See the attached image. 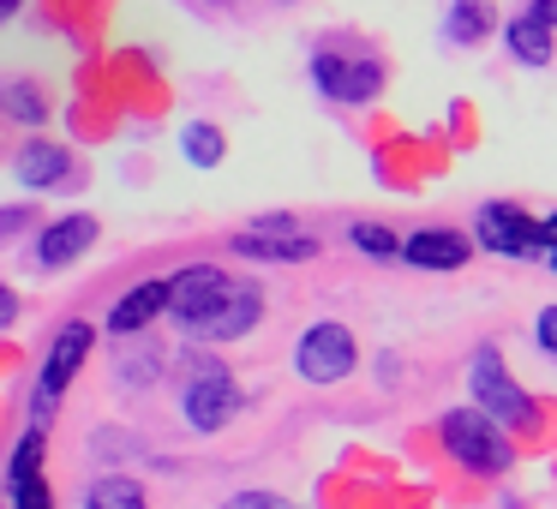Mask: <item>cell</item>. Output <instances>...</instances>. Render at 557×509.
<instances>
[{"instance_id": "6da1fadb", "label": "cell", "mask_w": 557, "mask_h": 509, "mask_svg": "<svg viewBox=\"0 0 557 509\" xmlns=\"http://www.w3.org/2000/svg\"><path fill=\"white\" fill-rule=\"evenodd\" d=\"M473 246H485L492 258H540V264H552V222L528 216L509 198H492L473 216Z\"/></svg>"}, {"instance_id": "7a4b0ae2", "label": "cell", "mask_w": 557, "mask_h": 509, "mask_svg": "<svg viewBox=\"0 0 557 509\" xmlns=\"http://www.w3.org/2000/svg\"><path fill=\"white\" fill-rule=\"evenodd\" d=\"M360 372V342H354L348 324H330V318H318V324L300 330V342H294V377L300 384H348V377Z\"/></svg>"}, {"instance_id": "3957f363", "label": "cell", "mask_w": 557, "mask_h": 509, "mask_svg": "<svg viewBox=\"0 0 557 509\" xmlns=\"http://www.w3.org/2000/svg\"><path fill=\"white\" fill-rule=\"evenodd\" d=\"M437 437H444V449L461 461V468L485 473V480L509 468V437H504V425L485 420L480 408H449L444 420H437Z\"/></svg>"}, {"instance_id": "277c9868", "label": "cell", "mask_w": 557, "mask_h": 509, "mask_svg": "<svg viewBox=\"0 0 557 509\" xmlns=\"http://www.w3.org/2000/svg\"><path fill=\"white\" fill-rule=\"evenodd\" d=\"M312 90L342 109H360V102L384 97V61L372 54H354V49H318L312 54Z\"/></svg>"}, {"instance_id": "5b68a950", "label": "cell", "mask_w": 557, "mask_h": 509, "mask_svg": "<svg viewBox=\"0 0 557 509\" xmlns=\"http://www.w3.org/2000/svg\"><path fill=\"white\" fill-rule=\"evenodd\" d=\"M90 342H97V330H90L85 318H73V324L54 330L49 353H42V372H37V401H30L37 425H30V432H42V425H49V413H54V401H61L66 389H73L78 365L90 360Z\"/></svg>"}, {"instance_id": "8992f818", "label": "cell", "mask_w": 557, "mask_h": 509, "mask_svg": "<svg viewBox=\"0 0 557 509\" xmlns=\"http://www.w3.org/2000/svg\"><path fill=\"white\" fill-rule=\"evenodd\" d=\"M234 258H252V264H312L324 252L318 234H306L300 216H258L252 228H240L228 240Z\"/></svg>"}, {"instance_id": "52a82bcc", "label": "cell", "mask_w": 557, "mask_h": 509, "mask_svg": "<svg viewBox=\"0 0 557 509\" xmlns=\"http://www.w3.org/2000/svg\"><path fill=\"white\" fill-rule=\"evenodd\" d=\"M468 389H473V408L485 413V420H497V425H516V420H528L533 413V396L509 377V365H504V353L485 342V348H473V365H468Z\"/></svg>"}, {"instance_id": "ba28073f", "label": "cell", "mask_w": 557, "mask_h": 509, "mask_svg": "<svg viewBox=\"0 0 557 509\" xmlns=\"http://www.w3.org/2000/svg\"><path fill=\"white\" fill-rule=\"evenodd\" d=\"M228 270H216V264H186V270H174L169 276V300H162V318H174V330L181 336H198V324L210 318V306L228 294Z\"/></svg>"}, {"instance_id": "9c48e42d", "label": "cell", "mask_w": 557, "mask_h": 509, "mask_svg": "<svg viewBox=\"0 0 557 509\" xmlns=\"http://www.w3.org/2000/svg\"><path fill=\"white\" fill-rule=\"evenodd\" d=\"M240 384L228 377V365H210V360H198V372H193V384H186V396H181V413H186V425L193 432H222V425L240 413Z\"/></svg>"}, {"instance_id": "30bf717a", "label": "cell", "mask_w": 557, "mask_h": 509, "mask_svg": "<svg viewBox=\"0 0 557 509\" xmlns=\"http://www.w3.org/2000/svg\"><path fill=\"white\" fill-rule=\"evenodd\" d=\"M552 30H557V0H528L516 18L504 25V49H509V61H521V66H552Z\"/></svg>"}, {"instance_id": "8fae6325", "label": "cell", "mask_w": 557, "mask_h": 509, "mask_svg": "<svg viewBox=\"0 0 557 509\" xmlns=\"http://www.w3.org/2000/svg\"><path fill=\"white\" fill-rule=\"evenodd\" d=\"M97 240H102V222L90 216V210L54 216V222H42V234H37V264L42 270H66V264H78Z\"/></svg>"}, {"instance_id": "7c38bea8", "label": "cell", "mask_w": 557, "mask_h": 509, "mask_svg": "<svg viewBox=\"0 0 557 509\" xmlns=\"http://www.w3.org/2000/svg\"><path fill=\"white\" fill-rule=\"evenodd\" d=\"M258 318H264L258 282H228V294H222V300L210 306V318L198 324V342H240L258 330Z\"/></svg>"}, {"instance_id": "4fadbf2b", "label": "cell", "mask_w": 557, "mask_h": 509, "mask_svg": "<svg viewBox=\"0 0 557 509\" xmlns=\"http://www.w3.org/2000/svg\"><path fill=\"white\" fill-rule=\"evenodd\" d=\"M396 258H408L413 270H461L473 258V240L461 228H413L408 240H396Z\"/></svg>"}, {"instance_id": "5bb4252c", "label": "cell", "mask_w": 557, "mask_h": 509, "mask_svg": "<svg viewBox=\"0 0 557 509\" xmlns=\"http://www.w3.org/2000/svg\"><path fill=\"white\" fill-rule=\"evenodd\" d=\"M13 174H18L25 193H61V186L73 181V150L54 145V138H30L13 157Z\"/></svg>"}, {"instance_id": "9a60e30c", "label": "cell", "mask_w": 557, "mask_h": 509, "mask_svg": "<svg viewBox=\"0 0 557 509\" xmlns=\"http://www.w3.org/2000/svg\"><path fill=\"white\" fill-rule=\"evenodd\" d=\"M162 300H169V276L126 288L121 300L109 306V336H121V342H126V336H145V330L162 318Z\"/></svg>"}, {"instance_id": "2e32d148", "label": "cell", "mask_w": 557, "mask_h": 509, "mask_svg": "<svg viewBox=\"0 0 557 509\" xmlns=\"http://www.w3.org/2000/svg\"><path fill=\"white\" fill-rule=\"evenodd\" d=\"M492 30H497V18H492L485 0H456L449 18H444V42H456V49H473V42H485Z\"/></svg>"}, {"instance_id": "e0dca14e", "label": "cell", "mask_w": 557, "mask_h": 509, "mask_svg": "<svg viewBox=\"0 0 557 509\" xmlns=\"http://www.w3.org/2000/svg\"><path fill=\"white\" fill-rule=\"evenodd\" d=\"M85 509H150V497L133 473H102V480H90Z\"/></svg>"}, {"instance_id": "ac0fdd59", "label": "cell", "mask_w": 557, "mask_h": 509, "mask_svg": "<svg viewBox=\"0 0 557 509\" xmlns=\"http://www.w3.org/2000/svg\"><path fill=\"white\" fill-rule=\"evenodd\" d=\"M0 114L18 126H42L49 121V97L37 85H25V78H13V85H0Z\"/></svg>"}, {"instance_id": "d6986e66", "label": "cell", "mask_w": 557, "mask_h": 509, "mask_svg": "<svg viewBox=\"0 0 557 509\" xmlns=\"http://www.w3.org/2000/svg\"><path fill=\"white\" fill-rule=\"evenodd\" d=\"M181 150H186V162H193V169H216V162L228 157V138H222V126L193 121V126H181Z\"/></svg>"}, {"instance_id": "ffe728a7", "label": "cell", "mask_w": 557, "mask_h": 509, "mask_svg": "<svg viewBox=\"0 0 557 509\" xmlns=\"http://www.w3.org/2000/svg\"><path fill=\"white\" fill-rule=\"evenodd\" d=\"M348 240H354V252H366V258H396V234H389L384 222H354Z\"/></svg>"}, {"instance_id": "44dd1931", "label": "cell", "mask_w": 557, "mask_h": 509, "mask_svg": "<svg viewBox=\"0 0 557 509\" xmlns=\"http://www.w3.org/2000/svg\"><path fill=\"white\" fill-rule=\"evenodd\" d=\"M157 353H150V348H138V353H126V360H121V384H133V389H145V384H157Z\"/></svg>"}, {"instance_id": "7402d4cb", "label": "cell", "mask_w": 557, "mask_h": 509, "mask_svg": "<svg viewBox=\"0 0 557 509\" xmlns=\"http://www.w3.org/2000/svg\"><path fill=\"white\" fill-rule=\"evenodd\" d=\"M30 222H37V210H30V204H0V246L18 240V234H25Z\"/></svg>"}, {"instance_id": "603a6c76", "label": "cell", "mask_w": 557, "mask_h": 509, "mask_svg": "<svg viewBox=\"0 0 557 509\" xmlns=\"http://www.w3.org/2000/svg\"><path fill=\"white\" fill-rule=\"evenodd\" d=\"M222 509H294L288 497H276V492H234Z\"/></svg>"}, {"instance_id": "cb8c5ba5", "label": "cell", "mask_w": 557, "mask_h": 509, "mask_svg": "<svg viewBox=\"0 0 557 509\" xmlns=\"http://www.w3.org/2000/svg\"><path fill=\"white\" fill-rule=\"evenodd\" d=\"M533 342H540L545 353L557 348V312H540V324H533Z\"/></svg>"}, {"instance_id": "d4e9b609", "label": "cell", "mask_w": 557, "mask_h": 509, "mask_svg": "<svg viewBox=\"0 0 557 509\" xmlns=\"http://www.w3.org/2000/svg\"><path fill=\"white\" fill-rule=\"evenodd\" d=\"M13 324H18V294L0 282V330H13Z\"/></svg>"}, {"instance_id": "484cf974", "label": "cell", "mask_w": 557, "mask_h": 509, "mask_svg": "<svg viewBox=\"0 0 557 509\" xmlns=\"http://www.w3.org/2000/svg\"><path fill=\"white\" fill-rule=\"evenodd\" d=\"M18 7H25V0H0V25H7V18H18Z\"/></svg>"}]
</instances>
